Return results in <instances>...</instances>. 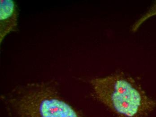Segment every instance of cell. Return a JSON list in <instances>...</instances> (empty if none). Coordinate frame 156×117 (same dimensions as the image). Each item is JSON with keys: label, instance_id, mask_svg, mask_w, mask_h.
<instances>
[{"label": "cell", "instance_id": "obj_4", "mask_svg": "<svg viewBox=\"0 0 156 117\" xmlns=\"http://www.w3.org/2000/svg\"><path fill=\"white\" fill-rule=\"evenodd\" d=\"M156 16V1L151 5L147 12H145L136 22L134 23L132 27V30L133 32H136L144 22L149 18Z\"/></svg>", "mask_w": 156, "mask_h": 117}, {"label": "cell", "instance_id": "obj_2", "mask_svg": "<svg viewBox=\"0 0 156 117\" xmlns=\"http://www.w3.org/2000/svg\"><path fill=\"white\" fill-rule=\"evenodd\" d=\"M90 83L98 100L117 117H147L156 109V100L148 97L134 79L121 72L95 78Z\"/></svg>", "mask_w": 156, "mask_h": 117}, {"label": "cell", "instance_id": "obj_3", "mask_svg": "<svg viewBox=\"0 0 156 117\" xmlns=\"http://www.w3.org/2000/svg\"><path fill=\"white\" fill-rule=\"evenodd\" d=\"M19 9L12 0L0 1V42L10 33L18 31Z\"/></svg>", "mask_w": 156, "mask_h": 117}, {"label": "cell", "instance_id": "obj_1", "mask_svg": "<svg viewBox=\"0 0 156 117\" xmlns=\"http://www.w3.org/2000/svg\"><path fill=\"white\" fill-rule=\"evenodd\" d=\"M2 100L11 117H81L63 99L55 82L20 86Z\"/></svg>", "mask_w": 156, "mask_h": 117}]
</instances>
